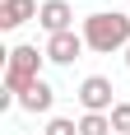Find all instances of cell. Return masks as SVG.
Returning a JSON list of instances; mask_svg holds the SVG:
<instances>
[{
  "mask_svg": "<svg viewBox=\"0 0 130 135\" xmlns=\"http://www.w3.org/2000/svg\"><path fill=\"white\" fill-rule=\"evenodd\" d=\"M84 47L88 51H98V56H112V51H121L126 56V47H130V14H116V9H98V14H88L84 19Z\"/></svg>",
  "mask_w": 130,
  "mask_h": 135,
  "instance_id": "obj_1",
  "label": "cell"
},
{
  "mask_svg": "<svg viewBox=\"0 0 130 135\" xmlns=\"http://www.w3.org/2000/svg\"><path fill=\"white\" fill-rule=\"evenodd\" d=\"M42 65H47V51H37V47H14L9 56H5V93H23L28 84H37L42 79Z\"/></svg>",
  "mask_w": 130,
  "mask_h": 135,
  "instance_id": "obj_2",
  "label": "cell"
},
{
  "mask_svg": "<svg viewBox=\"0 0 130 135\" xmlns=\"http://www.w3.org/2000/svg\"><path fill=\"white\" fill-rule=\"evenodd\" d=\"M112 93H116V89H112L107 75H88V79L79 84L74 98H79V107H84V112H112V107L121 103V98H112Z\"/></svg>",
  "mask_w": 130,
  "mask_h": 135,
  "instance_id": "obj_3",
  "label": "cell"
},
{
  "mask_svg": "<svg viewBox=\"0 0 130 135\" xmlns=\"http://www.w3.org/2000/svg\"><path fill=\"white\" fill-rule=\"evenodd\" d=\"M42 51H47V61H51V65H74L88 47H84V33H74V28H70V33L47 37V47H42Z\"/></svg>",
  "mask_w": 130,
  "mask_h": 135,
  "instance_id": "obj_4",
  "label": "cell"
},
{
  "mask_svg": "<svg viewBox=\"0 0 130 135\" xmlns=\"http://www.w3.org/2000/svg\"><path fill=\"white\" fill-rule=\"evenodd\" d=\"M37 23H42V33H47V37H56V33H70V28H74V9H70L65 0H42Z\"/></svg>",
  "mask_w": 130,
  "mask_h": 135,
  "instance_id": "obj_5",
  "label": "cell"
},
{
  "mask_svg": "<svg viewBox=\"0 0 130 135\" xmlns=\"http://www.w3.org/2000/svg\"><path fill=\"white\" fill-rule=\"evenodd\" d=\"M19 107L23 112H33V117H47V112L56 107V89L47 79H37V84H28L23 93H19Z\"/></svg>",
  "mask_w": 130,
  "mask_h": 135,
  "instance_id": "obj_6",
  "label": "cell"
},
{
  "mask_svg": "<svg viewBox=\"0 0 130 135\" xmlns=\"http://www.w3.org/2000/svg\"><path fill=\"white\" fill-rule=\"evenodd\" d=\"M37 0H0V28L14 33V28H23L28 19H37Z\"/></svg>",
  "mask_w": 130,
  "mask_h": 135,
  "instance_id": "obj_7",
  "label": "cell"
},
{
  "mask_svg": "<svg viewBox=\"0 0 130 135\" xmlns=\"http://www.w3.org/2000/svg\"><path fill=\"white\" fill-rule=\"evenodd\" d=\"M79 135H116V131H112V117L107 112H84L79 117Z\"/></svg>",
  "mask_w": 130,
  "mask_h": 135,
  "instance_id": "obj_8",
  "label": "cell"
},
{
  "mask_svg": "<svg viewBox=\"0 0 130 135\" xmlns=\"http://www.w3.org/2000/svg\"><path fill=\"white\" fill-rule=\"evenodd\" d=\"M107 117H112V131H116V135H130V98H121Z\"/></svg>",
  "mask_w": 130,
  "mask_h": 135,
  "instance_id": "obj_9",
  "label": "cell"
},
{
  "mask_svg": "<svg viewBox=\"0 0 130 135\" xmlns=\"http://www.w3.org/2000/svg\"><path fill=\"white\" fill-rule=\"evenodd\" d=\"M42 135H79V121H70V117H51Z\"/></svg>",
  "mask_w": 130,
  "mask_h": 135,
  "instance_id": "obj_10",
  "label": "cell"
},
{
  "mask_svg": "<svg viewBox=\"0 0 130 135\" xmlns=\"http://www.w3.org/2000/svg\"><path fill=\"white\" fill-rule=\"evenodd\" d=\"M126 70H130V47H126Z\"/></svg>",
  "mask_w": 130,
  "mask_h": 135,
  "instance_id": "obj_11",
  "label": "cell"
}]
</instances>
